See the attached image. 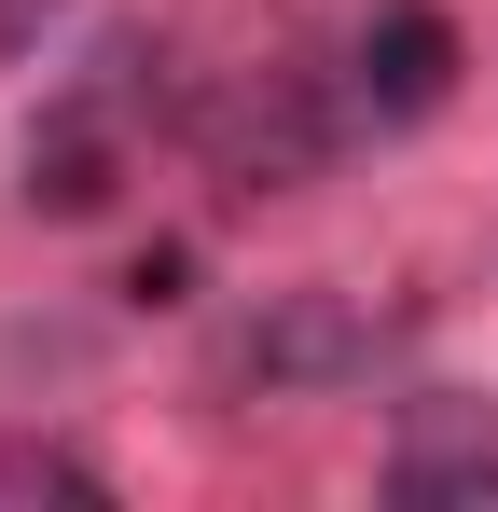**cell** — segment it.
I'll return each instance as SVG.
<instances>
[{
  "mask_svg": "<svg viewBox=\"0 0 498 512\" xmlns=\"http://www.w3.org/2000/svg\"><path fill=\"white\" fill-rule=\"evenodd\" d=\"M180 125H194V153L222 167V194H291V180H319L332 139H346V111H332L305 70H236L222 97H194Z\"/></svg>",
  "mask_w": 498,
  "mask_h": 512,
  "instance_id": "cell-1",
  "label": "cell"
},
{
  "mask_svg": "<svg viewBox=\"0 0 498 512\" xmlns=\"http://www.w3.org/2000/svg\"><path fill=\"white\" fill-rule=\"evenodd\" d=\"M374 346H388V319H360L346 291H277V305H249L236 374H249V388L319 402V388H360V374H374Z\"/></svg>",
  "mask_w": 498,
  "mask_h": 512,
  "instance_id": "cell-2",
  "label": "cell"
},
{
  "mask_svg": "<svg viewBox=\"0 0 498 512\" xmlns=\"http://www.w3.org/2000/svg\"><path fill=\"white\" fill-rule=\"evenodd\" d=\"M388 512H498V416L429 388L388 443Z\"/></svg>",
  "mask_w": 498,
  "mask_h": 512,
  "instance_id": "cell-3",
  "label": "cell"
},
{
  "mask_svg": "<svg viewBox=\"0 0 498 512\" xmlns=\"http://www.w3.org/2000/svg\"><path fill=\"white\" fill-rule=\"evenodd\" d=\"M125 194V111L83 84V97H56L42 125H28V208L42 222H97Z\"/></svg>",
  "mask_w": 498,
  "mask_h": 512,
  "instance_id": "cell-4",
  "label": "cell"
},
{
  "mask_svg": "<svg viewBox=\"0 0 498 512\" xmlns=\"http://www.w3.org/2000/svg\"><path fill=\"white\" fill-rule=\"evenodd\" d=\"M443 97H457V14L388 0V14L360 28V111H374V125H429Z\"/></svg>",
  "mask_w": 498,
  "mask_h": 512,
  "instance_id": "cell-5",
  "label": "cell"
},
{
  "mask_svg": "<svg viewBox=\"0 0 498 512\" xmlns=\"http://www.w3.org/2000/svg\"><path fill=\"white\" fill-rule=\"evenodd\" d=\"M180 291H194V250H180V236L125 263V305H180Z\"/></svg>",
  "mask_w": 498,
  "mask_h": 512,
  "instance_id": "cell-6",
  "label": "cell"
},
{
  "mask_svg": "<svg viewBox=\"0 0 498 512\" xmlns=\"http://www.w3.org/2000/svg\"><path fill=\"white\" fill-rule=\"evenodd\" d=\"M56 14H70V0H0V56H28V42H42Z\"/></svg>",
  "mask_w": 498,
  "mask_h": 512,
  "instance_id": "cell-7",
  "label": "cell"
},
{
  "mask_svg": "<svg viewBox=\"0 0 498 512\" xmlns=\"http://www.w3.org/2000/svg\"><path fill=\"white\" fill-rule=\"evenodd\" d=\"M0 485H42V457H0Z\"/></svg>",
  "mask_w": 498,
  "mask_h": 512,
  "instance_id": "cell-8",
  "label": "cell"
}]
</instances>
